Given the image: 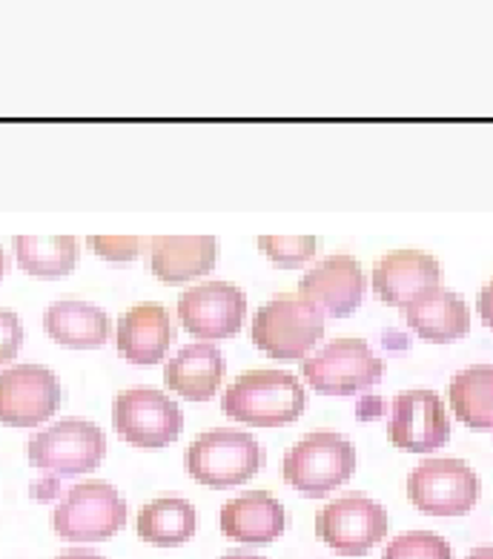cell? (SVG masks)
I'll return each instance as SVG.
<instances>
[{"mask_svg":"<svg viewBox=\"0 0 493 559\" xmlns=\"http://www.w3.org/2000/svg\"><path fill=\"white\" fill-rule=\"evenodd\" d=\"M304 405V388L287 370H246L224 391V414L253 428L290 425Z\"/></svg>","mask_w":493,"mask_h":559,"instance_id":"obj_1","label":"cell"},{"mask_svg":"<svg viewBox=\"0 0 493 559\" xmlns=\"http://www.w3.org/2000/svg\"><path fill=\"white\" fill-rule=\"evenodd\" d=\"M324 336V310L301 293H281L255 313L253 342L270 359L296 361Z\"/></svg>","mask_w":493,"mask_h":559,"instance_id":"obj_2","label":"cell"},{"mask_svg":"<svg viewBox=\"0 0 493 559\" xmlns=\"http://www.w3.org/2000/svg\"><path fill=\"white\" fill-rule=\"evenodd\" d=\"M187 474L209 488L253 479L264 465L262 444L244 430H209L187 448Z\"/></svg>","mask_w":493,"mask_h":559,"instance_id":"obj_3","label":"cell"},{"mask_svg":"<svg viewBox=\"0 0 493 559\" xmlns=\"http://www.w3.org/2000/svg\"><path fill=\"white\" fill-rule=\"evenodd\" d=\"M356 471V448L333 430L308 433L285 456V483L304 497H324L345 485Z\"/></svg>","mask_w":493,"mask_h":559,"instance_id":"obj_4","label":"cell"},{"mask_svg":"<svg viewBox=\"0 0 493 559\" xmlns=\"http://www.w3.org/2000/svg\"><path fill=\"white\" fill-rule=\"evenodd\" d=\"M52 525L70 543H100L127 525V502L109 483L86 479L55 508Z\"/></svg>","mask_w":493,"mask_h":559,"instance_id":"obj_5","label":"cell"},{"mask_svg":"<svg viewBox=\"0 0 493 559\" xmlns=\"http://www.w3.org/2000/svg\"><path fill=\"white\" fill-rule=\"evenodd\" d=\"M310 388L324 396H353L382 382L385 361L370 350L368 342L353 336L336 338L322 353L301 361Z\"/></svg>","mask_w":493,"mask_h":559,"instance_id":"obj_6","label":"cell"},{"mask_svg":"<svg viewBox=\"0 0 493 559\" xmlns=\"http://www.w3.org/2000/svg\"><path fill=\"white\" fill-rule=\"evenodd\" d=\"M112 425L123 442L158 451L181 437L184 414L172 399H167V393L155 388H130L116 396Z\"/></svg>","mask_w":493,"mask_h":559,"instance_id":"obj_7","label":"cell"},{"mask_svg":"<svg viewBox=\"0 0 493 559\" xmlns=\"http://www.w3.org/2000/svg\"><path fill=\"white\" fill-rule=\"evenodd\" d=\"M29 462L55 476L89 474L107 453V437L98 425L86 419H63L40 430L26 444Z\"/></svg>","mask_w":493,"mask_h":559,"instance_id":"obj_8","label":"cell"},{"mask_svg":"<svg viewBox=\"0 0 493 559\" xmlns=\"http://www.w3.org/2000/svg\"><path fill=\"white\" fill-rule=\"evenodd\" d=\"M410 502L431 516H462L477 506L482 483L462 460H424L408 479Z\"/></svg>","mask_w":493,"mask_h":559,"instance_id":"obj_9","label":"cell"},{"mask_svg":"<svg viewBox=\"0 0 493 559\" xmlns=\"http://www.w3.org/2000/svg\"><path fill=\"white\" fill-rule=\"evenodd\" d=\"M316 534L341 557H362L387 534V513L376 499L364 493H345L318 513Z\"/></svg>","mask_w":493,"mask_h":559,"instance_id":"obj_10","label":"cell"},{"mask_svg":"<svg viewBox=\"0 0 493 559\" xmlns=\"http://www.w3.org/2000/svg\"><path fill=\"white\" fill-rule=\"evenodd\" d=\"M61 402V382L44 365H15L0 373V421L9 428H38Z\"/></svg>","mask_w":493,"mask_h":559,"instance_id":"obj_11","label":"cell"},{"mask_svg":"<svg viewBox=\"0 0 493 559\" xmlns=\"http://www.w3.org/2000/svg\"><path fill=\"white\" fill-rule=\"evenodd\" d=\"M246 296L236 284L209 282L190 287L178 299V319L190 336L201 342L236 336L244 324Z\"/></svg>","mask_w":493,"mask_h":559,"instance_id":"obj_12","label":"cell"},{"mask_svg":"<svg viewBox=\"0 0 493 559\" xmlns=\"http://www.w3.org/2000/svg\"><path fill=\"white\" fill-rule=\"evenodd\" d=\"M387 439L390 444L410 453L440 451L450 439V416L442 405L440 393L405 391L390 405L387 419Z\"/></svg>","mask_w":493,"mask_h":559,"instance_id":"obj_13","label":"cell"},{"mask_svg":"<svg viewBox=\"0 0 493 559\" xmlns=\"http://www.w3.org/2000/svg\"><path fill=\"white\" fill-rule=\"evenodd\" d=\"M440 282L442 264L422 250H394L373 267V290L390 307H408Z\"/></svg>","mask_w":493,"mask_h":559,"instance_id":"obj_14","label":"cell"},{"mask_svg":"<svg viewBox=\"0 0 493 559\" xmlns=\"http://www.w3.org/2000/svg\"><path fill=\"white\" fill-rule=\"evenodd\" d=\"M368 282L359 267V261L350 255H330L322 264L304 273L299 284V293L322 310H327L336 319H345L362 305Z\"/></svg>","mask_w":493,"mask_h":559,"instance_id":"obj_15","label":"cell"},{"mask_svg":"<svg viewBox=\"0 0 493 559\" xmlns=\"http://www.w3.org/2000/svg\"><path fill=\"white\" fill-rule=\"evenodd\" d=\"M287 513L267 490H250L221 508V531L232 543L270 545L285 534Z\"/></svg>","mask_w":493,"mask_h":559,"instance_id":"obj_16","label":"cell"},{"mask_svg":"<svg viewBox=\"0 0 493 559\" xmlns=\"http://www.w3.org/2000/svg\"><path fill=\"white\" fill-rule=\"evenodd\" d=\"M149 245V267L164 284L190 282L216 267L218 241L213 236H158Z\"/></svg>","mask_w":493,"mask_h":559,"instance_id":"obj_17","label":"cell"},{"mask_svg":"<svg viewBox=\"0 0 493 559\" xmlns=\"http://www.w3.org/2000/svg\"><path fill=\"white\" fill-rule=\"evenodd\" d=\"M118 350L132 365H155L167 356L172 322L164 305H135L118 322Z\"/></svg>","mask_w":493,"mask_h":559,"instance_id":"obj_18","label":"cell"},{"mask_svg":"<svg viewBox=\"0 0 493 559\" xmlns=\"http://www.w3.org/2000/svg\"><path fill=\"white\" fill-rule=\"evenodd\" d=\"M401 316L424 342H436V345L468 336L470 330V310L465 299L459 293L442 287H433L408 307H401Z\"/></svg>","mask_w":493,"mask_h":559,"instance_id":"obj_19","label":"cell"},{"mask_svg":"<svg viewBox=\"0 0 493 559\" xmlns=\"http://www.w3.org/2000/svg\"><path fill=\"white\" fill-rule=\"evenodd\" d=\"M224 368L227 365H224L221 350L209 342H199V345L181 347L176 359L167 361L164 382L187 402H207L221 388Z\"/></svg>","mask_w":493,"mask_h":559,"instance_id":"obj_20","label":"cell"},{"mask_svg":"<svg viewBox=\"0 0 493 559\" xmlns=\"http://www.w3.org/2000/svg\"><path fill=\"white\" fill-rule=\"evenodd\" d=\"M44 328L58 345L72 350H93L109 338V316L89 301L63 299L55 301L44 313Z\"/></svg>","mask_w":493,"mask_h":559,"instance_id":"obj_21","label":"cell"},{"mask_svg":"<svg viewBox=\"0 0 493 559\" xmlns=\"http://www.w3.org/2000/svg\"><path fill=\"white\" fill-rule=\"evenodd\" d=\"M195 508L181 497H158L139 511V536L158 548L184 545L195 534Z\"/></svg>","mask_w":493,"mask_h":559,"instance_id":"obj_22","label":"cell"},{"mask_svg":"<svg viewBox=\"0 0 493 559\" xmlns=\"http://www.w3.org/2000/svg\"><path fill=\"white\" fill-rule=\"evenodd\" d=\"M447 399L470 430H493V365H473L454 376Z\"/></svg>","mask_w":493,"mask_h":559,"instance_id":"obj_23","label":"cell"},{"mask_svg":"<svg viewBox=\"0 0 493 559\" xmlns=\"http://www.w3.org/2000/svg\"><path fill=\"white\" fill-rule=\"evenodd\" d=\"M17 264L38 278L70 276L81 255L75 236H15Z\"/></svg>","mask_w":493,"mask_h":559,"instance_id":"obj_24","label":"cell"},{"mask_svg":"<svg viewBox=\"0 0 493 559\" xmlns=\"http://www.w3.org/2000/svg\"><path fill=\"white\" fill-rule=\"evenodd\" d=\"M382 559H454V548L440 534L431 531H410L387 543Z\"/></svg>","mask_w":493,"mask_h":559,"instance_id":"obj_25","label":"cell"},{"mask_svg":"<svg viewBox=\"0 0 493 559\" xmlns=\"http://www.w3.org/2000/svg\"><path fill=\"white\" fill-rule=\"evenodd\" d=\"M318 238L313 236H262L258 247L262 253L278 264V267H301L304 261H310L318 250Z\"/></svg>","mask_w":493,"mask_h":559,"instance_id":"obj_26","label":"cell"},{"mask_svg":"<svg viewBox=\"0 0 493 559\" xmlns=\"http://www.w3.org/2000/svg\"><path fill=\"white\" fill-rule=\"evenodd\" d=\"M141 245H144V241L135 236H89V247H93L95 253H98L100 259L118 261V264L139 259Z\"/></svg>","mask_w":493,"mask_h":559,"instance_id":"obj_27","label":"cell"},{"mask_svg":"<svg viewBox=\"0 0 493 559\" xmlns=\"http://www.w3.org/2000/svg\"><path fill=\"white\" fill-rule=\"evenodd\" d=\"M21 345H24V324H21L17 313L0 307V365L15 359Z\"/></svg>","mask_w":493,"mask_h":559,"instance_id":"obj_28","label":"cell"},{"mask_svg":"<svg viewBox=\"0 0 493 559\" xmlns=\"http://www.w3.org/2000/svg\"><path fill=\"white\" fill-rule=\"evenodd\" d=\"M479 316L493 330V282H488L482 293H479Z\"/></svg>","mask_w":493,"mask_h":559,"instance_id":"obj_29","label":"cell"},{"mask_svg":"<svg viewBox=\"0 0 493 559\" xmlns=\"http://www.w3.org/2000/svg\"><path fill=\"white\" fill-rule=\"evenodd\" d=\"M58 559H104V557H100V554H95V551H86V548H75V551L61 554Z\"/></svg>","mask_w":493,"mask_h":559,"instance_id":"obj_30","label":"cell"},{"mask_svg":"<svg viewBox=\"0 0 493 559\" xmlns=\"http://www.w3.org/2000/svg\"><path fill=\"white\" fill-rule=\"evenodd\" d=\"M468 559H493V545H482L468 554Z\"/></svg>","mask_w":493,"mask_h":559,"instance_id":"obj_31","label":"cell"},{"mask_svg":"<svg viewBox=\"0 0 493 559\" xmlns=\"http://www.w3.org/2000/svg\"><path fill=\"white\" fill-rule=\"evenodd\" d=\"M221 559H264V557H253V554L236 551V554H227V557H221Z\"/></svg>","mask_w":493,"mask_h":559,"instance_id":"obj_32","label":"cell"},{"mask_svg":"<svg viewBox=\"0 0 493 559\" xmlns=\"http://www.w3.org/2000/svg\"><path fill=\"white\" fill-rule=\"evenodd\" d=\"M7 273V253H3V247H0V278Z\"/></svg>","mask_w":493,"mask_h":559,"instance_id":"obj_33","label":"cell"}]
</instances>
